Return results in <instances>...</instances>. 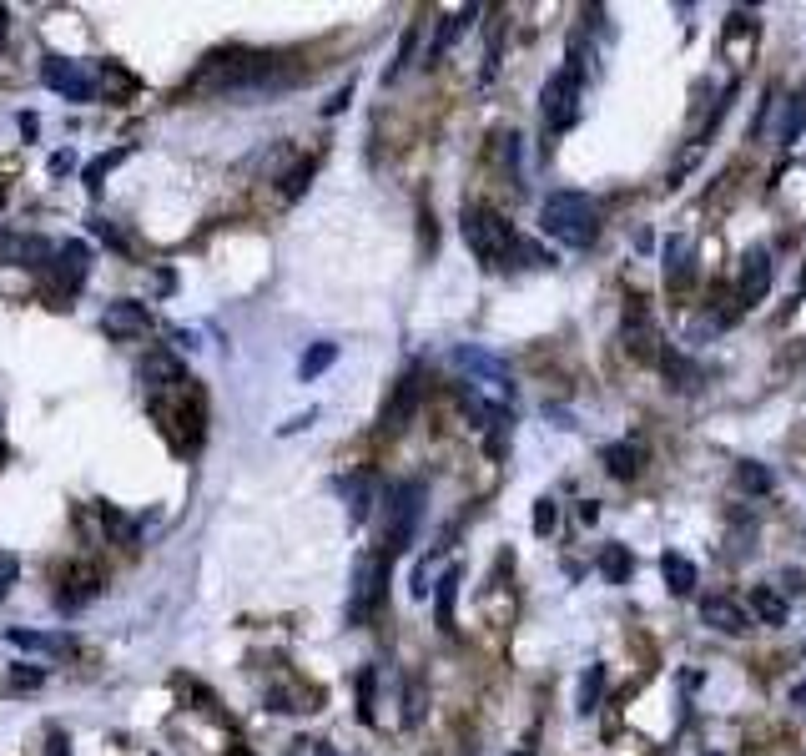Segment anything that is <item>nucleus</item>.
<instances>
[{"label": "nucleus", "mask_w": 806, "mask_h": 756, "mask_svg": "<svg viewBox=\"0 0 806 756\" xmlns=\"http://www.w3.org/2000/svg\"><path fill=\"white\" fill-rule=\"evenodd\" d=\"M298 71L283 61V56H262V51H242V46H227V51H212L197 76L187 81V91H212V96H247V91H273L283 81H293Z\"/></svg>", "instance_id": "obj_1"}, {"label": "nucleus", "mask_w": 806, "mask_h": 756, "mask_svg": "<svg viewBox=\"0 0 806 756\" xmlns=\"http://www.w3.org/2000/svg\"><path fill=\"white\" fill-rule=\"evenodd\" d=\"M540 227L565 247H590L600 237V212L585 192H550L540 207Z\"/></svg>", "instance_id": "obj_2"}, {"label": "nucleus", "mask_w": 806, "mask_h": 756, "mask_svg": "<svg viewBox=\"0 0 806 756\" xmlns=\"http://www.w3.org/2000/svg\"><path fill=\"white\" fill-rule=\"evenodd\" d=\"M464 242L474 247V258L489 268H514V252H519V232L509 217H499L494 207H464Z\"/></svg>", "instance_id": "obj_3"}, {"label": "nucleus", "mask_w": 806, "mask_h": 756, "mask_svg": "<svg viewBox=\"0 0 806 756\" xmlns=\"http://www.w3.org/2000/svg\"><path fill=\"white\" fill-rule=\"evenodd\" d=\"M424 494H429L424 479H403V484L388 489V504H383V550L388 555L409 550V540L424 520Z\"/></svg>", "instance_id": "obj_4"}, {"label": "nucleus", "mask_w": 806, "mask_h": 756, "mask_svg": "<svg viewBox=\"0 0 806 756\" xmlns=\"http://www.w3.org/2000/svg\"><path fill=\"white\" fill-rule=\"evenodd\" d=\"M540 111H545V126L550 132H565V126H575L580 116V76L575 71H555L540 91Z\"/></svg>", "instance_id": "obj_5"}, {"label": "nucleus", "mask_w": 806, "mask_h": 756, "mask_svg": "<svg viewBox=\"0 0 806 756\" xmlns=\"http://www.w3.org/2000/svg\"><path fill=\"white\" fill-rule=\"evenodd\" d=\"M388 550H378V555H363L358 560V570H353V605H348V615L353 620H363V615H373L378 605H383V585H388Z\"/></svg>", "instance_id": "obj_6"}, {"label": "nucleus", "mask_w": 806, "mask_h": 756, "mask_svg": "<svg viewBox=\"0 0 806 756\" xmlns=\"http://www.w3.org/2000/svg\"><path fill=\"white\" fill-rule=\"evenodd\" d=\"M41 86L61 91L66 101H96L91 71H81V61H66V56H46L41 61Z\"/></svg>", "instance_id": "obj_7"}, {"label": "nucleus", "mask_w": 806, "mask_h": 756, "mask_svg": "<svg viewBox=\"0 0 806 756\" xmlns=\"http://www.w3.org/2000/svg\"><path fill=\"white\" fill-rule=\"evenodd\" d=\"M46 278L56 283V293H61V298H71V293H76V288L91 278V247H86L81 237H66Z\"/></svg>", "instance_id": "obj_8"}, {"label": "nucleus", "mask_w": 806, "mask_h": 756, "mask_svg": "<svg viewBox=\"0 0 806 756\" xmlns=\"http://www.w3.org/2000/svg\"><path fill=\"white\" fill-rule=\"evenodd\" d=\"M56 252H61V242H46L36 232H6V237H0V258L21 263V268H36V273H51Z\"/></svg>", "instance_id": "obj_9"}, {"label": "nucleus", "mask_w": 806, "mask_h": 756, "mask_svg": "<svg viewBox=\"0 0 806 756\" xmlns=\"http://www.w3.org/2000/svg\"><path fill=\"white\" fill-rule=\"evenodd\" d=\"M454 368H464V373H474V378H484L489 389H499V394H509L514 384H509V363L499 358V353H489V348H479V343H459L454 348Z\"/></svg>", "instance_id": "obj_10"}, {"label": "nucleus", "mask_w": 806, "mask_h": 756, "mask_svg": "<svg viewBox=\"0 0 806 756\" xmlns=\"http://www.w3.org/2000/svg\"><path fill=\"white\" fill-rule=\"evenodd\" d=\"M620 338H625V348L635 353V358H650V363H660V328L650 323V313H645V303L640 298H630V308H625V318H620Z\"/></svg>", "instance_id": "obj_11"}, {"label": "nucleus", "mask_w": 806, "mask_h": 756, "mask_svg": "<svg viewBox=\"0 0 806 756\" xmlns=\"http://www.w3.org/2000/svg\"><path fill=\"white\" fill-rule=\"evenodd\" d=\"M202 399L197 394H187L177 409H162V429H167V439L182 449V454H192L197 444H202Z\"/></svg>", "instance_id": "obj_12"}, {"label": "nucleus", "mask_w": 806, "mask_h": 756, "mask_svg": "<svg viewBox=\"0 0 806 756\" xmlns=\"http://www.w3.org/2000/svg\"><path fill=\"white\" fill-rule=\"evenodd\" d=\"M701 620L721 636H741L751 630V605H741L736 595H701Z\"/></svg>", "instance_id": "obj_13"}, {"label": "nucleus", "mask_w": 806, "mask_h": 756, "mask_svg": "<svg viewBox=\"0 0 806 756\" xmlns=\"http://www.w3.org/2000/svg\"><path fill=\"white\" fill-rule=\"evenodd\" d=\"M771 273H776L771 252H766V247H746V258H741V303H746V308L761 303V298L771 293Z\"/></svg>", "instance_id": "obj_14"}, {"label": "nucleus", "mask_w": 806, "mask_h": 756, "mask_svg": "<svg viewBox=\"0 0 806 756\" xmlns=\"http://www.w3.org/2000/svg\"><path fill=\"white\" fill-rule=\"evenodd\" d=\"M414 409H419V368H409V373H403L398 384H393V399L383 404V429H388V434L403 429V424L414 419Z\"/></svg>", "instance_id": "obj_15"}, {"label": "nucleus", "mask_w": 806, "mask_h": 756, "mask_svg": "<svg viewBox=\"0 0 806 756\" xmlns=\"http://www.w3.org/2000/svg\"><path fill=\"white\" fill-rule=\"evenodd\" d=\"M691 273H696V242L686 237V232H676L665 242V288H686L691 283Z\"/></svg>", "instance_id": "obj_16"}, {"label": "nucleus", "mask_w": 806, "mask_h": 756, "mask_svg": "<svg viewBox=\"0 0 806 756\" xmlns=\"http://www.w3.org/2000/svg\"><path fill=\"white\" fill-rule=\"evenodd\" d=\"M474 6H459V11H449V16H439V31H434V46H429V66H439L444 56H449V46H459L464 41V31L474 26Z\"/></svg>", "instance_id": "obj_17"}, {"label": "nucleus", "mask_w": 806, "mask_h": 756, "mask_svg": "<svg viewBox=\"0 0 806 756\" xmlns=\"http://www.w3.org/2000/svg\"><path fill=\"white\" fill-rule=\"evenodd\" d=\"M101 328H106L111 338H137V333L152 328V313H147L142 303H111V308L101 313Z\"/></svg>", "instance_id": "obj_18"}, {"label": "nucleus", "mask_w": 806, "mask_h": 756, "mask_svg": "<svg viewBox=\"0 0 806 756\" xmlns=\"http://www.w3.org/2000/svg\"><path fill=\"white\" fill-rule=\"evenodd\" d=\"M11 646L21 651H41V656H76V636H66V630H11Z\"/></svg>", "instance_id": "obj_19"}, {"label": "nucleus", "mask_w": 806, "mask_h": 756, "mask_svg": "<svg viewBox=\"0 0 806 756\" xmlns=\"http://www.w3.org/2000/svg\"><path fill=\"white\" fill-rule=\"evenodd\" d=\"M142 384L147 389H177V384H187V373H182V363L172 358V353H147L142 358Z\"/></svg>", "instance_id": "obj_20"}, {"label": "nucleus", "mask_w": 806, "mask_h": 756, "mask_svg": "<svg viewBox=\"0 0 806 756\" xmlns=\"http://www.w3.org/2000/svg\"><path fill=\"white\" fill-rule=\"evenodd\" d=\"M660 575H665L670 595H696V585H701L696 560H686L681 550H665V555H660Z\"/></svg>", "instance_id": "obj_21"}, {"label": "nucleus", "mask_w": 806, "mask_h": 756, "mask_svg": "<svg viewBox=\"0 0 806 756\" xmlns=\"http://www.w3.org/2000/svg\"><path fill=\"white\" fill-rule=\"evenodd\" d=\"M605 474H615V479H635L640 469H645V449L635 444V439H620V444H605Z\"/></svg>", "instance_id": "obj_22"}, {"label": "nucleus", "mask_w": 806, "mask_h": 756, "mask_svg": "<svg viewBox=\"0 0 806 756\" xmlns=\"http://www.w3.org/2000/svg\"><path fill=\"white\" fill-rule=\"evenodd\" d=\"M459 580H464V570H459V565H449V570L434 580V620H439V630H454V600H459Z\"/></svg>", "instance_id": "obj_23"}, {"label": "nucleus", "mask_w": 806, "mask_h": 756, "mask_svg": "<svg viewBox=\"0 0 806 756\" xmlns=\"http://www.w3.org/2000/svg\"><path fill=\"white\" fill-rule=\"evenodd\" d=\"M801 126H806V96H801V91H791V96L781 101V121H776V142H781V147H791V142L801 137Z\"/></svg>", "instance_id": "obj_24"}, {"label": "nucleus", "mask_w": 806, "mask_h": 756, "mask_svg": "<svg viewBox=\"0 0 806 756\" xmlns=\"http://www.w3.org/2000/svg\"><path fill=\"white\" fill-rule=\"evenodd\" d=\"M600 696H605V666L595 661V666H585V676H580L575 711H580V716H595V711H600Z\"/></svg>", "instance_id": "obj_25"}, {"label": "nucleus", "mask_w": 806, "mask_h": 756, "mask_svg": "<svg viewBox=\"0 0 806 756\" xmlns=\"http://www.w3.org/2000/svg\"><path fill=\"white\" fill-rule=\"evenodd\" d=\"M751 615H756L761 625H786L791 610H786V600H781L771 585H756V590H751Z\"/></svg>", "instance_id": "obj_26"}, {"label": "nucleus", "mask_w": 806, "mask_h": 756, "mask_svg": "<svg viewBox=\"0 0 806 756\" xmlns=\"http://www.w3.org/2000/svg\"><path fill=\"white\" fill-rule=\"evenodd\" d=\"M660 373L670 378V384H676V389H701V368L691 363V358H681V353H660Z\"/></svg>", "instance_id": "obj_27"}, {"label": "nucleus", "mask_w": 806, "mask_h": 756, "mask_svg": "<svg viewBox=\"0 0 806 756\" xmlns=\"http://www.w3.org/2000/svg\"><path fill=\"white\" fill-rule=\"evenodd\" d=\"M736 489L741 494H771L776 489V474L766 464H756V459H741L736 464Z\"/></svg>", "instance_id": "obj_28"}, {"label": "nucleus", "mask_w": 806, "mask_h": 756, "mask_svg": "<svg viewBox=\"0 0 806 756\" xmlns=\"http://www.w3.org/2000/svg\"><path fill=\"white\" fill-rule=\"evenodd\" d=\"M66 585H71V590H61V595H56L61 615H76V610H81L86 600H96V590H101V580H96V575H71Z\"/></svg>", "instance_id": "obj_29"}, {"label": "nucleus", "mask_w": 806, "mask_h": 756, "mask_svg": "<svg viewBox=\"0 0 806 756\" xmlns=\"http://www.w3.org/2000/svg\"><path fill=\"white\" fill-rule=\"evenodd\" d=\"M600 575H605V580H615V585H625V580L635 575V555H630L625 545H605V555H600Z\"/></svg>", "instance_id": "obj_30"}, {"label": "nucleus", "mask_w": 806, "mask_h": 756, "mask_svg": "<svg viewBox=\"0 0 806 756\" xmlns=\"http://www.w3.org/2000/svg\"><path fill=\"white\" fill-rule=\"evenodd\" d=\"M313 172H318V157H303L298 167H288V172H283V182H278V192H283L288 202H298V197L308 192V182H313Z\"/></svg>", "instance_id": "obj_31"}, {"label": "nucleus", "mask_w": 806, "mask_h": 756, "mask_svg": "<svg viewBox=\"0 0 806 756\" xmlns=\"http://www.w3.org/2000/svg\"><path fill=\"white\" fill-rule=\"evenodd\" d=\"M338 363V343H313L308 353H303V363H298V378H318L323 368H333Z\"/></svg>", "instance_id": "obj_32"}, {"label": "nucleus", "mask_w": 806, "mask_h": 756, "mask_svg": "<svg viewBox=\"0 0 806 756\" xmlns=\"http://www.w3.org/2000/svg\"><path fill=\"white\" fill-rule=\"evenodd\" d=\"M121 157H126V147H111V152H101V157H96V162H91V167L81 172V182H86L91 192H101V177H106V172H111V167H116Z\"/></svg>", "instance_id": "obj_33"}, {"label": "nucleus", "mask_w": 806, "mask_h": 756, "mask_svg": "<svg viewBox=\"0 0 806 756\" xmlns=\"http://www.w3.org/2000/svg\"><path fill=\"white\" fill-rule=\"evenodd\" d=\"M6 686L11 691H36V686H46V666H16Z\"/></svg>", "instance_id": "obj_34"}, {"label": "nucleus", "mask_w": 806, "mask_h": 756, "mask_svg": "<svg viewBox=\"0 0 806 756\" xmlns=\"http://www.w3.org/2000/svg\"><path fill=\"white\" fill-rule=\"evenodd\" d=\"M373 686H378V671H363L358 676V721H373Z\"/></svg>", "instance_id": "obj_35"}, {"label": "nucleus", "mask_w": 806, "mask_h": 756, "mask_svg": "<svg viewBox=\"0 0 806 756\" xmlns=\"http://www.w3.org/2000/svg\"><path fill=\"white\" fill-rule=\"evenodd\" d=\"M529 525H534V535H550V530H555V499H534Z\"/></svg>", "instance_id": "obj_36"}, {"label": "nucleus", "mask_w": 806, "mask_h": 756, "mask_svg": "<svg viewBox=\"0 0 806 756\" xmlns=\"http://www.w3.org/2000/svg\"><path fill=\"white\" fill-rule=\"evenodd\" d=\"M414 46H419V31L409 26V31H403V41H398V56H393V66H388V81L403 71V66H409V56H414Z\"/></svg>", "instance_id": "obj_37"}, {"label": "nucleus", "mask_w": 806, "mask_h": 756, "mask_svg": "<svg viewBox=\"0 0 806 756\" xmlns=\"http://www.w3.org/2000/svg\"><path fill=\"white\" fill-rule=\"evenodd\" d=\"M16 575H21V560L16 555H0V600L11 595V585H16Z\"/></svg>", "instance_id": "obj_38"}, {"label": "nucleus", "mask_w": 806, "mask_h": 756, "mask_svg": "<svg viewBox=\"0 0 806 756\" xmlns=\"http://www.w3.org/2000/svg\"><path fill=\"white\" fill-rule=\"evenodd\" d=\"M46 756H71V746H66V736H61V731H51V736H46Z\"/></svg>", "instance_id": "obj_39"}, {"label": "nucleus", "mask_w": 806, "mask_h": 756, "mask_svg": "<svg viewBox=\"0 0 806 756\" xmlns=\"http://www.w3.org/2000/svg\"><path fill=\"white\" fill-rule=\"evenodd\" d=\"M71 167H76V157H71V152H56V157H51V172H56V177H66Z\"/></svg>", "instance_id": "obj_40"}, {"label": "nucleus", "mask_w": 806, "mask_h": 756, "mask_svg": "<svg viewBox=\"0 0 806 756\" xmlns=\"http://www.w3.org/2000/svg\"><path fill=\"white\" fill-rule=\"evenodd\" d=\"M791 706H806V681H796V686H791Z\"/></svg>", "instance_id": "obj_41"}, {"label": "nucleus", "mask_w": 806, "mask_h": 756, "mask_svg": "<svg viewBox=\"0 0 806 756\" xmlns=\"http://www.w3.org/2000/svg\"><path fill=\"white\" fill-rule=\"evenodd\" d=\"M6 26H11V16H6V11H0V41H6Z\"/></svg>", "instance_id": "obj_42"}, {"label": "nucleus", "mask_w": 806, "mask_h": 756, "mask_svg": "<svg viewBox=\"0 0 806 756\" xmlns=\"http://www.w3.org/2000/svg\"><path fill=\"white\" fill-rule=\"evenodd\" d=\"M318 756H338V751H333V746H318Z\"/></svg>", "instance_id": "obj_43"}, {"label": "nucleus", "mask_w": 806, "mask_h": 756, "mask_svg": "<svg viewBox=\"0 0 806 756\" xmlns=\"http://www.w3.org/2000/svg\"><path fill=\"white\" fill-rule=\"evenodd\" d=\"M509 756H534V751H509Z\"/></svg>", "instance_id": "obj_44"}]
</instances>
